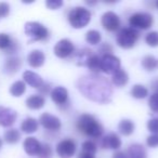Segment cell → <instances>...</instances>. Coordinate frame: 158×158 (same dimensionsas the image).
Here are the masks:
<instances>
[{"mask_svg":"<svg viewBox=\"0 0 158 158\" xmlns=\"http://www.w3.org/2000/svg\"><path fill=\"white\" fill-rule=\"evenodd\" d=\"M77 89L85 98L95 103L106 104L112 101L113 88L110 82L100 74H89L80 77Z\"/></svg>","mask_w":158,"mask_h":158,"instance_id":"cell-1","label":"cell"},{"mask_svg":"<svg viewBox=\"0 0 158 158\" xmlns=\"http://www.w3.org/2000/svg\"><path fill=\"white\" fill-rule=\"evenodd\" d=\"M76 128L80 133L92 139L101 138L104 133L102 123L91 114L80 115L76 121Z\"/></svg>","mask_w":158,"mask_h":158,"instance_id":"cell-2","label":"cell"},{"mask_svg":"<svg viewBox=\"0 0 158 158\" xmlns=\"http://www.w3.org/2000/svg\"><path fill=\"white\" fill-rule=\"evenodd\" d=\"M91 14L90 10L87 9L86 7H75L68 12L67 20L68 23L70 24V26L75 29H80L85 28L89 23L91 22Z\"/></svg>","mask_w":158,"mask_h":158,"instance_id":"cell-3","label":"cell"},{"mask_svg":"<svg viewBox=\"0 0 158 158\" xmlns=\"http://www.w3.org/2000/svg\"><path fill=\"white\" fill-rule=\"evenodd\" d=\"M25 35L29 37V42L47 41L50 38V31L39 22H27L24 25Z\"/></svg>","mask_w":158,"mask_h":158,"instance_id":"cell-4","label":"cell"},{"mask_svg":"<svg viewBox=\"0 0 158 158\" xmlns=\"http://www.w3.org/2000/svg\"><path fill=\"white\" fill-rule=\"evenodd\" d=\"M140 38V31L132 27H125L119 29L116 36V42L123 49H131L136 44Z\"/></svg>","mask_w":158,"mask_h":158,"instance_id":"cell-5","label":"cell"},{"mask_svg":"<svg viewBox=\"0 0 158 158\" xmlns=\"http://www.w3.org/2000/svg\"><path fill=\"white\" fill-rule=\"evenodd\" d=\"M154 24V18L147 12H135L129 18L130 27L136 31H146Z\"/></svg>","mask_w":158,"mask_h":158,"instance_id":"cell-6","label":"cell"},{"mask_svg":"<svg viewBox=\"0 0 158 158\" xmlns=\"http://www.w3.org/2000/svg\"><path fill=\"white\" fill-rule=\"evenodd\" d=\"M53 53L55 56L59 59H68L69 56L74 55L75 53V46L73 41L68 38H63V39L59 40L55 44L54 48H53Z\"/></svg>","mask_w":158,"mask_h":158,"instance_id":"cell-7","label":"cell"},{"mask_svg":"<svg viewBox=\"0 0 158 158\" xmlns=\"http://www.w3.org/2000/svg\"><path fill=\"white\" fill-rule=\"evenodd\" d=\"M77 145L72 139H63L55 146V152L60 158H72L76 154Z\"/></svg>","mask_w":158,"mask_h":158,"instance_id":"cell-8","label":"cell"},{"mask_svg":"<svg viewBox=\"0 0 158 158\" xmlns=\"http://www.w3.org/2000/svg\"><path fill=\"white\" fill-rule=\"evenodd\" d=\"M51 100L55 103L61 110H66L69 107V98H68V90L65 87L57 86L52 89L50 93Z\"/></svg>","mask_w":158,"mask_h":158,"instance_id":"cell-9","label":"cell"},{"mask_svg":"<svg viewBox=\"0 0 158 158\" xmlns=\"http://www.w3.org/2000/svg\"><path fill=\"white\" fill-rule=\"evenodd\" d=\"M121 62L118 56L114 54H106L101 56V72L107 75H113L120 69Z\"/></svg>","mask_w":158,"mask_h":158,"instance_id":"cell-10","label":"cell"},{"mask_svg":"<svg viewBox=\"0 0 158 158\" xmlns=\"http://www.w3.org/2000/svg\"><path fill=\"white\" fill-rule=\"evenodd\" d=\"M101 25L105 31L114 33V31H119L121 25L120 18L118 14H116L113 11H106L101 16Z\"/></svg>","mask_w":158,"mask_h":158,"instance_id":"cell-11","label":"cell"},{"mask_svg":"<svg viewBox=\"0 0 158 158\" xmlns=\"http://www.w3.org/2000/svg\"><path fill=\"white\" fill-rule=\"evenodd\" d=\"M39 123L46 130L51 132H57L62 128V121L59 117L50 113H44L39 117Z\"/></svg>","mask_w":158,"mask_h":158,"instance_id":"cell-12","label":"cell"},{"mask_svg":"<svg viewBox=\"0 0 158 158\" xmlns=\"http://www.w3.org/2000/svg\"><path fill=\"white\" fill-rule=\"evenodd\" d=\"M18 118V113L13 108L0 106V126L1 127H11Z\"/></svg>","mask_w":158,"mask_h":158,"instance_id":"cell-13","label":"cell"},{"mask_svg":"<svg viewBox=\"0 0 158 158\" xmlns=\"http://www.w3.org/2000/svg\"><path fill=\"white\" fill-rule=\"evenodd\" d=\"M121 139L115 132H110L103 136L101 141V146L105 149H113V151H119L121 147Z\"/></svg>","mask_w":158,"mask_h":158,"instance_id":"cell-14","label":"cell"},{"mask_svg":"<svg viewBox=\"0 0 158 158\" xmlns=\"http://www.w3.org/2000/svg\"><path fill=\"white\" fill-rule=\"evenodd\" d=\"M23 147L27 155L29 156H38L40 149H41V142L34 136H28L23 142Z\"/></svg>","mask_w":158,"mask_h":158,"instance_id":"cell-15","label":"cell"},{"mask_svg":"<svg viewBox=\"0 0 158 158\" xmlns=\"http://www.w3.org/2000/svg\"><path fill=\"white\" fill-rule=\"evenodd\" d=\"M19 44L8 34L0 33V50L6 51V53H14L18 51Z\"/></svg>","mask_w":158,"mask_h":158,"instance_id":"cell-16","label":"cell"},{"mask_svg":"<svg viewBox=\"0 0 158 158\" xmlns=\"http://www.w3.org/2000/svg\"><path fill=\"white\" fill-rule=\"evenodd\" d=\"M23 81L35 89H39L44 82L40 75H38L35 72H31V70H25L23 73Z\"/></svg>","mask_w":158,"mask_h":158,"instance_id":"cell-17","label":"cell"},{"mask_svg":"<svg viewBox=\"0 0 158 158\" xmlns=\"http://www.w3.org/2000/svg\"><path fill=\"white\" fill-rule=\"evenodd\" d=\"M46 62V55L41 50H33L27 55V63L31 67L39 68Z\"/></svg>","mask_w":158,"mask_h":158,"instance_id":"cell-18","label":"cell"},{"mask_svg":"<svg viewBox=\"0 0 158 158\" xmlns=\"http://www.w3.org/2000/svg\"><path fill=\"white\" fill-rule=\"evenodd\" d=\"M93 54H94V52H93L91 49L82 48L78 51H75L73 57H74V60H75V63L78 66H85V67H86L87 62H88V60L90 59Z\"/></svg>","mask_w":158,"mask_h":158,"instance_id":"cell-19","label":"cell"},{"mask_svg":"<svg viewBox=\"0 0 158 158\" xmlns=\"http://www.w3.org/2000/svg\"><path fill=\"white\" fill-rule=\"evenodd\" d=\"M21 66H22V60L19 56H10L6 60L3 67H5V72L9 75L15 74L20 70Z\"/></svg>","mask_w":158,"mask_h":158,"instance_id":"cell-20","label":"cell"},{"mask_svg":"<svg viewBox=\"0 0 158 158\" xmlns=\"http://www.w3.org/2000/svg\"><path fill=\"white\" fill-rule=\"evenodd\" d=\"M127 155L129 158H147V152L144 145L140 143H133L128 147Z\"/></svg>","mask_w":158,"mask_h":158,"instance_id":"cell-21","label":"cell"},{"mask_svg":"<svg viewBox=\"0 0 158 158\" xmlns=\"http://www.w3.org/2000/svg\"><path fill=\"white\" fill-rule=\"evenodd\" d=\"M129 82V75L125 69L120 68L112 75V84L117 88H123Z\"/></svg>","mask_w":158,"mask_h":158,"instance_id":"cell-22","label":"cell"},{"mask_svg":"<svg viewBox=\"0 0 158 158\" xmlns=\"http://www.w3.org/2000/svg\"><path fill=\"white\" fill-rule=\"evenodd\" d=\"M25 104L31 110H41L46 105V99L40 94H33L27 98Z\"/></svg>","mask_w":158,"mask_h":158,"instance_id":"cell-23","label":"cell"},{"mask_svg":"<svg viewBox=\"0 0 158 158\" xmlns=\"http://www.w3.org/2000/svg\"><path fill=\"white\" fill-rule=\"evenodd\" d=\"M117 129L120 134L125 136H130L135 130V125L131 119H121L117 126Z\"/></svg>","mask_w":158,"mask_h":158,"instance_id":"cell-24","label":"cell"},{"mask_svg":"<svg viewBox=\"0 0 158 158\" xmlns=\"http://www.w3.org/2000/svg\"><path fill=\"white\" fill-rule=\"evenodd\" d=\"M38 128H39V121L33 117H27L21 123V130L27 134L35 133L38 130Z\"/></svg>","mask_w":158,"mask_h":158,"instance_id":"cell-25","label":"cell"},{"mask_svg":"<svg viewBox=\"0 0 158 158\" xmlns=\"http://www.w3.org/2000/svg\"><path fill=\"white\" fill-rule=\"evenodd\" d=\"M141 65L146 72H154L158 69V59L154 55H145L142 59Z\"/></svg>","mask_w":158,"mask_h":158,"instance_id":"cell-26","label":"cell"},{"mask_svg":"<svg viewBox=\"0 0 158 158\" xmlns=\"http://www.w3.org/2000/svg\"><path fill=\"white\" fill-rule=\"evenodd\" d=\"M10 94L14 98H20L26 92V84L23 80H16L11 85L9 90Z\"/></svg>","mask_w":158,"mask_h":158,"instance_id":"cell-27","label":"cell"},{"mask_svg":"<svg viewBox=\"0 0 158 158\" xmlns=\"http://www.w3.org/2000/svg\"><path fill=\"white\" fill-rule=\"evenodd\" d=\"M86 67L89 68L91 74H100L101 73V56L99 54H93L87 62Z\"/></svg>","mask_w":158,"mask_h":158,"instance_id":"cell-28","label":"cell"},{"mask_svg":"<svg viewBox=\"0 0 158 158\" xmlns=\"http://www.w3.org/2000/svg\"><path fill=\"white\" fill-rule=\"evenodd\" d=\"M130 94H131L132 98H134L136 100H143L148 97V89L145 86H143V85L136 84L131 88Z\"/></svg>","mask_w":158,"mask_h":158,"instance_id":"cell-29","label":"cell"},{"mask_svg":"<svg viewBox=\"0 0 158 158\" xmlns=\"http://www.w3.org/2000/svg\"><path fill=\"white\" fill-rule=\"evenodd\" d=\"M86 39L87 44H91V46H97V44H100L102 41V34L100 33L97 29H90L86 33Z\"/></svg>","mask_w":158,"mask_h":158,"instance_id":"cell-30","label":"cell"},{"mask_svg":"<svg viewBox=\"0 0 158 158\" xmlns=\"http://www.w3.org/2000/svg\"><path fill=\"white\" fill-rule=\"evenodd\" d=\"M3 139L9 144H15L21 140V132L18 129H14V128L8 129L3 133Z\"/></svg>","mask_w":158,"mask_h":158,"instance_id":"cell-31","label":"cell"},{"mask_svg":"<svg viewBox=\"0 0 158 158\" xmlns=\"http://www.w3.org/2000/svg\"><path fill=\"white\" fill-rule=\"evenodd\" d=\"M145 42L148 47L152 48H156L158 47V31H152L146 34L145 36Z\"/></svg>","mask_w":158,"mask_h":158,"instance_id":"cell-32","label":"cell"},{"mask_svg":"<svg viewBox=\"0 0 158 158\" xmlns=\"http://www.w3.org/2000/svg\"><path fill=\"white\" fill-rule=\"evenodd\" d=\"M81 152L95 155V153L98 152V146L92 140H86L81 144Z\"/></svg>","mask_w":158,"mask_h":158,"instance_id":"cell-33","label":"cell"},{"mask_svg":"<svg viewBox=\"0 0 158 158\" xmlns=\"http://www.w3.org/2000/svg\"><path fill=\"white\" fill-rule=\"evenodd\" d=\"M53 149L49 143H41V149H40L38 157L39 158H52Z\"/></svg>","mask_w":158,"mask_h":158,"instance_id":"cell-34","label":"cell"},{"mask_svg":"<svg viewBox=\"0 0 158 158\" xmlns=\"http://www.w3.org/2000/svg\"><path fill=\"white\" fill-rule=\"evenodd\" d=\"M148 106L152 112L158 113V92H154L148 99Z\"/></svg>","mask_w":158,"mask_h":158,"instance_id":"cell-35","label":"cell"},{"mask_svg":"<svg viewBox=\"0 0 158 158\" xmlns=\"http://www.w3.org/2000/svg\"><path fill=\"white\" fill-rule=\"evenodd\" d=\"M98 54L100 56H103V55H106V54H113V46L108 42H104L100 46L99 50H98Z\"/></svg>","mask_w":158,"mask_h":158,"instance_id":"cell-36","label":"cell"},{"mask_svg":"<svg viewBox=\"0 0 158 158\" xmlns=\"http://www.w3.org/2000/svg\"><path fill=\"white\" fill-rule=\"evenodd\" d=\"M147 130L152 134H158V118H151L147 121Z\"/></svg>","mask_w":158,"mask_h":158,"instance_id":"cell-37","label":"cell"},{"mask_svg":"<svg viewBox=\"0 0 158 158\" xmlns=\"http://www.w3.org/2000/svg\"><path fill=\"white\" fill-rule=\"evenodd\" d=\"M64 2L62 0H47L46 7L50 10H59L63 7Z\"/></svg>","mask_w":158,"mask_h":158,"instance_id":"cell-38","label":"cell"},{"mask_svg":"<svg viewBox=\"0 0 158 158\" xmlns=\"http://www.w3.org/2000/svg\"><path fill=\"white\" fill-rule=\"evenodd\" d=\"M146 144L151 148H155L158 146V134H151L146 138Z\"/></svg>","mask_w":158,"mask_h":158,"instance_id":"cell-39","label":"cell"},{"mask_svg":"<svg viewBox=\"0 0 158 158\" xmlns=\"http://www.w3.org/2000/svg\"><path fill=\"white\" fill-rule=\"evenodd\" d=\"M10 14V5L7 2H0V19L7 18Z\"/></svg>","mask_w":158,"mask_h":158,"instance_id":"cell-40","label":"cell"},{"mask_svg":"<svg viewBox=\"0 0 158 158\" xmlns=\"http://www.w3.org/2000/svg\"><path fill=\"white\" fill-rule=\"evenodd\" d=\"M52 87H51V84H49V82H44L42 84V86L40 87L38 90H39L40 92V95H47V94H50L51 91H52Z\"/></svg>","mask_w":158,"mask_h":158,"instance_id":"cell-41","label":"cell"},{"mask_svg":"<svg viewBox=\"0 0 158 158\" xmlns=\"http://www.w3.org/2000/svg\"><path fill=\"white\" fill-rule=\"evenodd\" d=\"M112 158H129L127 155V152L123 151H116L114 154H113Z\"/></svg>","mask_w":158,"mask_h":158,"instance_id":"cell-42","label":"cell"},{"mask_svg":"<svg viewBox=\"0 0 158 158\" xmlns=\"http://www.w3.org/2000/svg\"><path fill=\"white\" fill-rule=\"evenodd\" d=\"M77 158H95V155H92V154L89 153H85V152H80L78 154V157Z\"/></svg>","mask_w":158,"mask_h":158,"instance_id":"cell-43","label":"cell"},{"mask_svg":"<svg viewBox=\"0 0 158 158\" xmlns=\"http://www.w3.org/2000/svg\"><path fill=\"white\" fill-rule=\"evenodd\" d=\"M2 139H1V138H0V148H1V147H2Z\"/></svg>","mask_w":158,"mask_h":158,"instance_id":"cell-44","label":"cell"},{"mask_svg":"<svg viewBox=\"0 0 158 158\" xmlns=\"http://www.w3.org/2000/svg\"><path fill=\"white\" fill-rule=\"evenodd\" d=\"M156 7H157V9H158V1L156 2Z\"/></svg>","mask_w":158,"mask_h":158,"instance_id":"cell-45","label":"cell"},{"mask_svg":"<svg viewBox=\"0 0 158 158\" xmlns=\"http://www.w3.org/2000/svg\"><path fill=\"white\" fill-rule=\"evenodd\" d=\"M157 90H158V86H157ZM157 92H158V91H157Z\"/></svg>","mask_w":158,"mask_h":158,"instance_id":"cell-46","label":"cell"}]
</instances>
